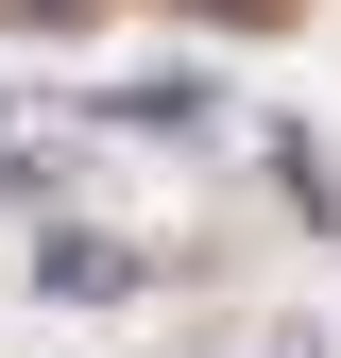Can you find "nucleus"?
I'll return each mask as SVG.
<instances>
[{"label": "nucleus", "instance_id": "nucleus-3", "mask_svg": "<svg viewBox=\"0 0 341 358\" xmlns=\"http://www.w3.org/2000/svg\"><path fill=\"white\" fill-rule=\"evenodd\" d=\"M205 17H256V0H205Z\"/></svg>", "mask_w": 341, "mask_h": 358}, {"label": "nucleus", "instance_id": "nucleus-2", "mask_svg": "<svg viewBox=\"0 0 341 358\" xmlns=\"http://www.w3.org/2000/svg\"><path fill=\"white\" fill-rule=\"evenodd\" d=\"M52 137H68L52 103H0V188H52Z\"/></svg>", "mask_w": 341, "mask_h": 358}, {"label": "nucleus", "instance_id": "nucleus-1", "mask_svg": "<svg viewBox=\"0 0 341 358\" xmlns=\"http://www.w3.org/2000/svg\"><path fill=\"white\" fill-rule=\"evenodd\" d=\"M52 290H68V307H119V290H137V256H119V239H52Z\"/></svg>", "mask_w": 341, "mask_h": 358}]
</instances>
